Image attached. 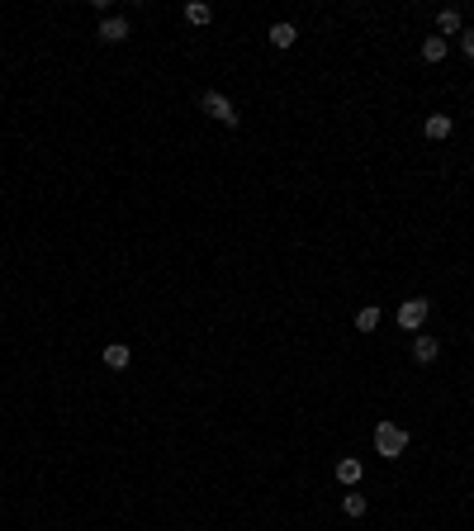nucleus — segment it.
I'll return each mask as SVG.
<instances>
[{
    "mask_svg": "<svg viewBox=\"0 0 474 531\" xmlns=\"http://www.w3.org/2000/svg\"><path fill=\"white\" fill-rule=\"evenodd\" d=\"M446 57V38H422V62H441Z\"/></svg>",
    "mask_w": 474,
    "mask_h": 531,
    "instance_id": "13",
    "label": "nucleus"
},
{
    "mask_svg": "<svg viewBox=\"0 0 474 531\" xmlns=\"http://www.w3.org/2000/svg\"><path fill=\"white\" fill-rule=\"evenodd\" d=\"M337 479H342L347 489H356L365 479V465L356 460V455H342V460H337Z\"/></svg>",
    "mask_w": 474,
    "mask_h": 531,
    "instance_id": "4",
    "label": "nucleus"
},
{
    "mask_svg": "<svg viewBox=\"0 0 474 531\" xmlns=\"http://www.w3.org/2000/svg\"><path fill=\"white\" fill-rule=\"evenodd\" d=\"M437 29L441 33H465V19H460L456 10H441V15H437Z\"/></svg>",
    "mask_w": 474,
    "mask_h": 531,
    "instance_id": "12",
    "label": "nucleus"
},
{
    "mask_svg": "<svg viewBox=\"0 0 474 531\" xmlns=\"http://www.w3.org/2000/svg\"><path fill=\"white\" fill-rule=\"evenodd\" d=\"M379 328V309L375 304H365L361 313H356V332H375Z\"/></svg>",
    "mask_w": 474,
    "mask_h": 531,
    "instance_id": "11",
    "label": "nucleus"
},
{
    "mask_svg": "<svg viewBox=\"0 0 474 531\" xmlns=\"http://www.w3.org/2000/svg\"><path fill=\"white\" fill-rule=\"evenodd\" d=\"M128 38V19H105L100 24V43H124Z\"/></svg>",
    "mask_w": 474,
    "mask_h": 531,
    "instance_id": "8",
    "label": "nucleus"
},
{
    "mask_svg": "<svg viewBox=\"0 0 474 531\" xmlns=\"http://www.w3.org/2000/svg\"><path fill=\"white\" fill-rule=\"evenodd\" d=\"M422 133H427L432 142H446V138H451V114H427Z\"/></svg>",
    "mask_w": 474,
    "mask_h": 531,
    "instance_id": "5",
    "label": "nucleus"
},
{
    "mask_svg": "<svg viewBox=\"0 0 474 531\" xmlns=\"http://www.w3.org/2000/svg\"><path fill=\"white\" fill-rule=\"evenodd\" d=\"M342 513H347V517H365V493H356V489H351L347 498H342Z\"/></svg>",
    "mask_w": 474,
    "mask_h": 531,
    "instance_id": "14",
    "label": "nucleus"
},
{
    "mask_svg": "<svg viewBox=\"0 0 474 531\" xmlns=\"http://www.w3.org/2000/svg\"><path fill=\"white\" fill-rule=\"evenodd\" d=\"M460 47H465V57H474V29L460 33Z\"/></svg>",
    "mask_w": 474,
    "mask_h": 531,
    "instance_id": "15",
    "label": "nucleus"
},
{
    "mask_svg": "<svg viewBox=\"0 0 474 531\" xmlns=\"http://www.w3.org/2000/svg\"><path fill=\"white\" fill-rule=\"evenodd\" d=\"M427 313H432V304H427L422 295H417V299H403V304H398V328L417 332V328L427 323Z\"/></svg>",
    "mask_w": 474,
    "mask_h": 531,
    "instance_id": "3",
    "label": "nucleus"
},
{
    "mask_svg": "<svg viewBox=\"0 0 474 531\" xmlns=\"http://www.w3.org/2000/svg\"><path fill=\"white\" fill-rule=\"evenodd\" d=\"M294 38H299L294 24H270V43L275 47H294Z\"/></svg>",
    "mask_w": 474,
    "mask_h": 531,
    "instance_id": "9",
    "label": "nucleus"
},
{
    "mask_svg": "<svg viewBox=\"0 0 474 531\" xmlns=\"http://www.w3.org/2000/svg\"><path fill=\"white\" fill-rule=\"evenodd\" d=\"M128 360H133V351H128L124 342H110V346H105V365H110V370H128Z\"/></svg>",
    "mask_w": 474,
    "mask_h": 531,
    "instance_id": "7",
    "label": "nucleus"
},
{
    "mask_svg": "<svg viewBox=\"0 0 474 531\" xmlns=\"http://www.w3.org/2000/svg\"><path fill=\"white\" fill-rule=\"evenodd\" d=\"M185 19H190V24H200V29H204L209 19H214V10H209L204 0H190V5H185Z\"/></svg>",
    "mask_w": 474,
    "mask_h": 531,
    "instance_id": "10",
    "label": "nucleus"
},
{
    "mask_svg": "<svg viewBox=\"0 0 474 531\" xmlns=\"http://www.w3.org/2000/svg\"><path fill=\"white\" fill-rule=\"evenodd\" d=\"M200 110H204L209 119H219L223 128H237V110H233V100H228L223 91H204L200 95Z\"/></svg>",
    "mask_w": 474,
    "mask_h": 531,
    "instance_id": "2",
    "label": "nucleus"
},
{
    "mask_svg": "<svg viewBox=\"0 0 474 531\" xmlns=\"http://www.w3.org/2000/svg\"><path fill=\"white\" fill-rule=\"evenodd\" d=\"M375 451L384 455V460H398V455L408 451V432H403V427H394V422L384 418L375 427Z\"/></svg>",
    "mask_w": 474,
    "mask_h": 531,
    "instance_id": "1",
    "label": "nucleus"
},
{
    "mask_svg": "<svg viewBox=\"0 0 474 531\" xmlns=\"http://www.w3.org/2000/svg\"><path fill=\"white\" fill-rule=\"evenodd\" d=\"M441 356V342H432V337H412V360H422V365H432V360Z\"/></svg>",
    "mask_w": 474,
    "mask_h": 531,
    "instance_id": "6",
    "label": "nucleus"
}]
</instances>
